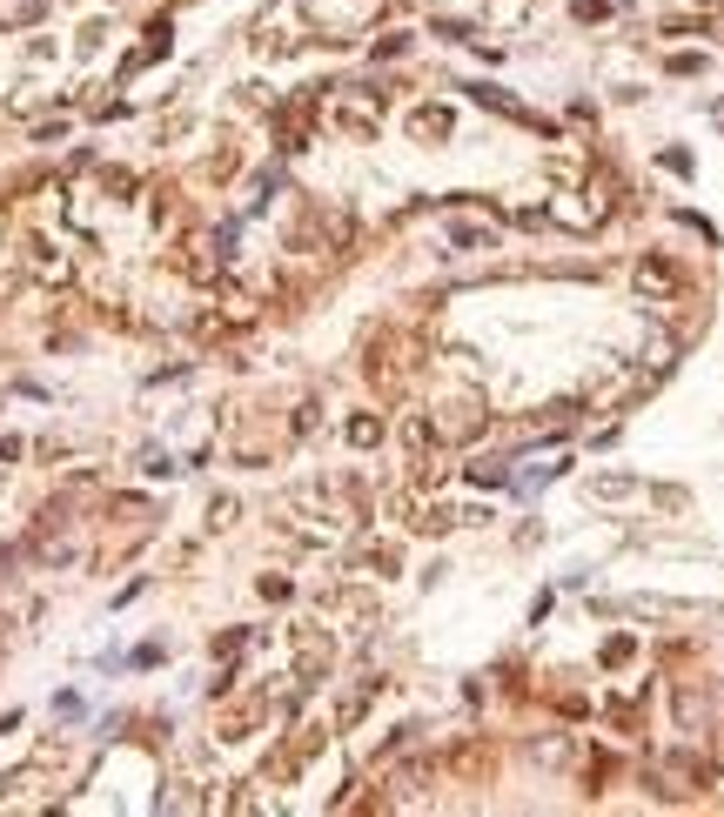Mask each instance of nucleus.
Segmentation results:
<instances>
[{"label":"nucleus","instance_id":"obj_1","mask_svg":"<svg viewBox=\"0 0 724 817\" xmlns=\"http://www.w3.org/2000/svg\"><path fill=\"white\" fill-rule=\"evenodd\" d=\"M329 657H336V650H329V637H322L316 623H302V630H295V670H302V690L329 670Z\"/></svg>","mask_w":724,"mask_h":817},{"label":"nucleus","instance_id":"obj_2","mask_svg":"<svg viewBox=\"0 0 724 817\" xmlns=\"http://www.w3.org/2000/svg\"><path fill=\"white\" fill-rule=\"evenodd\" d=\"M443 436L476 442V436H483V402H476V396H450V402H443Z\"/></svg>","mask_w":724,"mask_h":817},{"label":"nucleus","instance_id":"obj_3","mask_svg":"<svg viewBox=\"0 0 724 817\" xmlns=\"http://www.w3.org/2000/svg\"><path fill=\"white\" fill-rule=\"evenodd\" d=\"M637 288L644 295H678V262L671 255H644L637 262Z\"/></svg>","mask_w":724,"mask_h":817},{"label":"nucleus","instance_id":"obj_4","mask_svg":"<svg viewBox=\"0 0 724 817\" xmlns=\"http://www.w3.org/2000/svg\"><path fill=\"white\" fill-rule=\"evenodd\" d=\"M671 777H684V784H711V764L691 757V751H678V757H671Z\"/></svg>","mask_w":724,"mask_h":817},{"label":"nucleus","instance_id":"obj_5","mask_svg":"<svg viewBox=\"0 0 724 817\" xmlns=\"http://www.w3.org/2000/svg\"><path fill=\"white\" fill-rule=\"evenodd\" d=\"M409 128H416V134H430V141H443V134H450V114H443V108H423L416 121H409Z\"/></svg>","mask_w":724,"mask_h":817},{"label":"nucleus","instance_id":"obj_6","mask_svg":"<svg viewBox=\"0 0 724 817\" xmlns=\"http://www.w3.org/2000/svg\"><path fill=\"white\" fill-rule=\"evenodd\" d=\"M349 442H356V449H376V442H383V429H376L369 416H349Z\"/></svg>","mask_w":724,"mask_h":817},{"label":"nucleus","instance_id":"obj_7","mask_svg":"<svg viewBox=\"0 0 724 817\" xmlns=\"http://www.w3.org/2000/svg\"><path fill=\"white\" fill-rule=\"evenodd\" d=\"M450 235H456V248H490V235H483V228H470V221H456Z\"/></svg>","mask_w":724,"mask_h":817},{"label":"nucleus","instance_id":"obj_8","mask_svg":"<svg viewBox=\"0 0 724 817\" xmlns=\"http://www.w3.org/2000/svg\"><path fill=\"white\" fill-rule=\"evenodd\" d=\"M590 489H597V496H631V476H597V483H590Z\"/></svg>","mask_w":724,"mask_h":817},{"label":"nucleus","instance_id":"obj_9","mask_svg":"<svg viewBox=\"0 0 724 817\" xmlns=\"http://www.w3.org/2000/svg\"><path fill=\"white\" fill-rule=\"evenodd\" d=\"M403 47H409V34H383V41H376V61H396Z\"/></svg>","mask_w":724,"mask_h":817},{"label":"nucleus","instance_id":"obj_10","mask_svg":"<svg viewBox=\"0 0 724 817\" xmlns=\"http://www.w3.org/2000/svg\"><path fill=\"white\" fill-rule=\"evenodd\" d=\"M631 650H637L631 637H611V643H604V663H624V657H631Z\"/></svg>","mask_w":724,"mask_h":817}]
</instances>
